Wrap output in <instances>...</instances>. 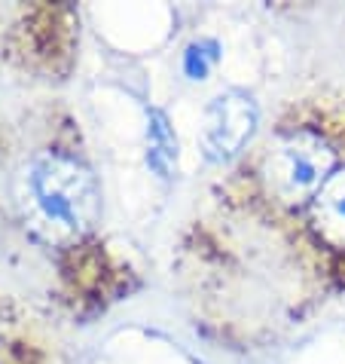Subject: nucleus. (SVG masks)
<instances>
[{"label":"nucleus","instance_id":"1","mask_svg":"<svg viewBox=\"0 0 345 364\" xmlns=\"http://www.w3.org/2000/svg\"><path fill=\"white\" fill-rule=\"evenodd\" d=\"M28 205L53 239H70L98 218L95 178L70 156H43L28 175Z\"/></svg>","mask_w":345,"mask_h":364},{"label":"nucleus","instance_id":"2","mask_svg":"<svg viewBox=\"0 0 345 364\" xmlns=\"http://www.w3.org/2000/svg\"><path fill=\"white\" fill-rule=\"evenodd\" d=\"M345 163V154L327 135L300 129L281 138L266 156V184L281 202L312 205L327 178Z\"/></svg>","mask_w":345,"mask_h":364},{"label":"nucleus","instance_id":"3","mask_svg":"<svg viewBox=\"0 0 345 364\" xmlns=\"http://www.w3.org/2000/svg\"><path fill=\"white\" fill-rule=\"evenodd\" d=\"M312 224L324 245L345 248V163L327 178L321 193L312 199Z\"/></svg>","mask_w":345,"mask_h":364},{"label":"nucleus","instance_id":"4","mask_svg":"<svg viewBox=\"0 0 345 364\" xmlns=\"http://www.w3.org/2000/svg\"><path fill=\"white\" fill-rule=\"evenodd\" d=\"M251 123H253L251 105L239 98H226V101L220 98L208 117V144L217 154H236L241 141L251 135Z\"/></svg>","mask_w":345,"mask_h":364}]
</instances>
